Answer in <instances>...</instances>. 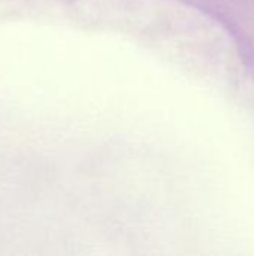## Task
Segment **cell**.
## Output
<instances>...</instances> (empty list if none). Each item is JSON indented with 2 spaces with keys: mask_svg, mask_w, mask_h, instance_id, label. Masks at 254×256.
<instances>
[]
</instances>
